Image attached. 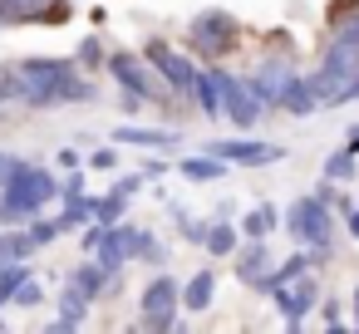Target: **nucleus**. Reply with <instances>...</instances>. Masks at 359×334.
I'll return each mask as SVG.
<instances>
[{
  "mask_svg": "<svg viewBox=\"0 0 359 334\" xmlns=\"http://www.w3.org/2000/svg\"><path fill=\"white\" fill-rule=\"evenodd\" d=\"M305 79H310V89H315L320 109L344 104V89L359 79V15H354V20H344V25H334V40L325 45L320 69H315V74H305Z\"/></svg>",
  "mask_w": 359,
  "mask_h": 334,
  "instance_id": "obj_1",
  "label": "nucleus"
},
{
  "mask_svg": "<svg viewBox=\"0 0 359 334\" xmlns=\"http://www.w3.org/2000/svg\"><path fill=\"white\" fill-rule=\"evenodd\" d=\"M60 197V182L50 177V167H35V162H11L0 172V207H6V221H25L35 216L45 202Z\"/></svg>",
  "mask_w": 359,
  "mask_h": 334,
  "instance_id": "obj_2",
  "label": "nucleus"
},
{
  "mask_svg": "<svg viewBox=\"0 0 359 334\" xmlns=\"http://www.w3.org/2000/svg\"><path fill=\"white\" fill-rule=\"evenodd\" d=\"M74 60H55V55H30L15 64V84H20V104L25 109H60V84L69 79Z\"/></svg>",
  "mask_w": 359,
  "mask_h": 334,
  "instance_id": "obj_3",
  "label": "nucleus"
},
{
  "mask_svg": "<svg viewBox=\"0 0 359 334\" xmlns=\"http://www.w3.org/2000/svg\"><path fill=\"white\" fill-rule=\"evenodd\" d=\"M285 231L310 251V265H320L330 256V231H334V216H330V202H320L315 192L310 197H295L285 207Z\"/></svg>",
  "mask_w": 359,
  "mask_h": 334,
  "instance_id": "obj_4",
  "label": "nucleus"
},
{
  "mask_svg": "<svg viewBox=\"0 0 359 334\" xmlns=\"http://www.w3.org/2000/svg\"><path fill=\"white\" fill-rule=\"evenodd\" d=\"M187 45L202 55V60H222L241 45V25L226 15V11H202L192 25H187Z\"/></svg>",
  "mask_w": 359,
  "mask_h": 334,
  "instance_id": "obj_5",
  "label": "nucleus"
},
{
  "mask_svg": "<svg viewBox=\"0 0 359 334\" xmlns=\"http://www.w3.org/2000/svg\"><path fill=\"white\" fill-rule=\"evenodd\" d=\"M153 231L148 226H133V221H114L109 231H104V241H99V251H94V260L109 270V275H118L128 260H138V251H143V241H148Z\"/></svg>",
  "mask_w": 359,
  "mask_h": 334,
  "instance_id": "obj_6",
  "label": "nucleus"
},
{
  "mask_svg": "<svg viewBox=\"0 0 359 334\" xmlns=\"http://www.w3.org/2000/svg\"><path fill=\"white\" fill-rule=\"evenodd\" d=\"M138 309H143V324H148V329H172V324H177V309H182V280L168 275V270L153 275Z\"/></svg>",
  "mask_w": 359,
  "mask_h": 334,
  "instance_id": "obj_7",
  "label": "nucleus"
},
{
  "mask_svg": "<svg viewBox=\"0 0 359 334\" xmlns=\"http://www.w3.org/2000/svg\"><path fill=\"white\" fill-rule=\"evenodd\" d=\"M217 74V69H212ZM217 84H222V109H226V118L236 123V128H256V118H261V94L251 89V84H241V79H231V74H217Z\"/></svg>",
  "mask_w": 359,
  "mask_h": 334,
  "instance_id": "obj_8",
  "label": "nucleus"
},
{
  "mask_svg": "<svg viewBox=\"0 0 359 334\" xmlns=\"http://www.w3.org/2000/svg\"><path fill=\"white\" fill-rule=\"evenodd\" d=\"M207 153H217L226 167H271L285 158V148L276 143H256V138H236V143H207Z\"/></svg>",
  "mask_w": 359,
  "mask_h": 334,
  "instance_id": "obj_9",
  "label": "nucleus"
},
{
  "mask_svg": "<svg viewBox=\"0 0 359 334\" xmlns=\"http://www.w3.org/2000/svg\"><path fill=\"white\" fill-rule=\"evenodd\" d=\"M271 295H276V309H280V319L295 329V324H300V319L315 309V300H320V285H315V280H310V270H305L300 280H285V285H276Z\"/></svg>",
  "mask_w": 359,
  "mask_h": 334,
  "instance_id": "obj_10",
  "label": "nucleus"
},
{
  "mask_svg": "<svg viewBox=\"0 0 359 334\" xmlns=\"http://www.w3.org/2000/svg\"><path fill=\"white\" fill-rule=\"evenodd\" d=\"M109 74L118 79V89H128V94H138V99H153V94H158V79L148 74V64H143L133 50L109 55Z\"/></svg>",
  "mask_w": 359,
  "mask_h": 334,
  "instance_id": "obj_11",
  "label": "nucleus"
},
{
  "mask_svg": "<svg viewBox=\"0 0 359 334\" xmlns=\"http://www.w3.org/2000/svg\"><path fill=\"white\" fill-rule=\"evenodd\" d=\"M295 79V69L285 64V60H266L261 69H256V79H251V89L261 94V104H280V94H285V84Z\"/></svg>",
  "mask_w": 359,
  "mask_h": 334,
  "instance_id": "obj_12",
  "label": "nucleus"
},
{
  "mask_svg": "<svg viewBox=\"0 0 359 334\" xmlns=\"http://www.w3.org/2000/svg\"><path fill=\"white\" fill-rule=\"evenodd\" d=\"M271 265H276V260H271L266 241H246V246H241V256H236V275H241L251 290H261V280L271 275Z\"/></svg>",
  "mask_w": 359,
  "mask_h": 334,
  "instance_id": "obj_13",
  "label": "nucleus"
},
{
  "mask_svg": "<svg viewBox=\"0 0 359 334\" xmlns=\"http://www.w3.org/2000/svg\"><path fill=\"white\" fill-rule=\"evenodd\" d=\"M114 143L118 148H177V133L172 128H133V123H118L114 128Z\"/></svg>",
  "mask_w": 359,
  "mask_h": 334,
  "instance_id": "obj_14",
  "label": "nucleus"
},
{
  "mask_svg": "<svg viewBox=\"0 0 359 334\" xmlns=\"http://www.w3.org/2000/svg\"><path fill=\"white\" fill-rule=\"evenodd\" d=\"M280 109H285L290 118H310V113L320 109V99H315V89H310V79H305V74H295V79L285 84V94H280Z\"/></svg>",
  "mask_w": 359,
  "mask_h": 334,
  "instance_id": "obj_15",
  "label": "nucleus"
},
{
  "mask_svg": "<svg viewBox=\"0 0 359 334\" xmlns=\"http://www.w3.org/2000/svg\"><path fill=\"white\" fill-rule=\"evenodd\" d=\"M212 295H217V270L212 265H202L187 285H182V309H192V314H202L207 305H212Z\"/></svg>",
  "mask_w": 359,
  "mask_h": 334,
  "instance_id": "obj_16",
  "label": "nucleus"
},
{
  "mask_svg": "<svg viewBox=\"0 0 359 334\" xmlns=\"http://www.w3.org/2000/svg\"><path fill=\"white\" fill-rule=\"evenodd\" d=\"M192 99H197L202 118H222V113H226V109H222V84H217L212 69H197V79H192Z\"/></svg>",
  "mask_w": 359,
  "mask_h": 334,
  "instance_id": "obj_17",
  "label": "nucleus"
},
{
  "mask_svg": "<svg viewBox=\"0 0 359 334\" xmlns=\"http://www.w3.org/2000/svg\"><path fill=\"white\" fill-rule=\"evenodd\" d=\"M276 226H280V207H271V202H261V207H251V211L241 216V236H246V241H266Z\"/></svg>",
  "mask_w": 359,
  "mask_h": 334,
  "instance_id": "obj_18",
  "label": "nucleus"
},
{
  "mask_svg": "<svg viewBox=\"0 0 359 334\" xmlns=\"http://www.w3.org/2000/svg\"><path fill=\"white\" fill-rule=\"evenodd\" d=\"M158 74H163V79H168V84L177 89V94H192V79H197V64H192L187 55H177V50H172V55H168V60L158 64Z\"/></svg>",
  "mask_w": 359,
  "mask_h": 334,
  "instance_id": "obj_19",
  "label": "nucleus"
},
{
  "mask_svg": "<svg viewBox=\"0 0 359 334\" xmlns=\"http://www.w3.org/2000/svg\"><path fill=\"white\" fill-rule=\"evenodd\" d=\"M207 256H236V246H241V226H226V221H207Z\"/></svg>",
  "mask_w": 359,
  "mask_h": 334,
  "instance_id": "obj_20",
  "label": "nucleus"
},
{
  "mask_svg": "<svg viewBox=\"0 0 359 334\" xmlns=\"http://www.w3.org/2000/svg\"><path fill=\"white\" fill-rule=\"evenodd\" d=\"M84 319H89V295H84L79 285H69V290L60 295V319H55V324H60V329H79Z\"/></svg>",
  "mask_w": 359,
  "mask_h": 334,
  "instance_id": "obj_21",
  "label": "nucleus"
},
{
  "mask_svg": "<svg viewBox=\"0 0 359 334\" xmlns=\"http://www.w3.org/2000/svg\"><path fill=\"white\" fill-rule=\"evenodd\" d=\"M182 177H187V182H222V177H226V162H222L217 153L182 158Z\"/></svg>",
  "mask_w": 359,
  "mask_h": 334,
  "instance_id": "obj_22",
  "label": "nucleus"
},
{
  "mask_svg": "<svg viewBox=\"0 0 359 334\" xmlns=\"http://www.w3.org/2000/svg\"><path fill=\"white\" fill-rule=\"evenodd\" d=\"M40 246H35V236L30 231H0V265H11V260H30Z\"/></svg>",
  "mask_w": 359,
  "mask_h": 334,
  "instance_id": "obj_23",
  "label": "nucleus"
},
{
  "mask_svg": "<svg viewBox=\"0 0 359 334\" xmlns=\"http://www.w3.org/2000/svg\"><path fill=\"white\" fill-rule=\"evenodd\" d=\"M30 280V260H11V265H0V305H11L15 290Z\"/></svg>",
  "mask_w": 359,
  "mask_h": 334,
  "instance_id": "obj_24",
  "label": "nucleus"
},
{
  "mask_svg": "<svg viewBox=\"0 0 359 334\" xmlns=\"http://www.w3.org/2000/svg\"><path fill=\"white\" fill-rule=\"evenodd\" d=\"M104 280H109V270H104L99 260H84V265H79V270L69 275V285H79V290H84L89 300H94V295L104 290Z\"/></svg>",
  "mask_w": 359,
  "mask_h": 334,
  "instance_id": "obj_25",
  "label": "nucleus"
},
{
  "mask_svg": "<svg viewBox=\"0 0 359 334\" xmlns=\"http://www.w3.org/2000/svg\"><path fill=\"white\" fill-rule=\"evenodd\" d=\"M89 202H94V221H104V226L123 221V207H128V197H123V192H109V197H89Z\"/></svg>",
  "mask_w": 359,
  "mask_h": 334,
  "instance_id": "obj_26",
  "label": "nucleus"
},
{
  "mask_svg": "<svg viewBox=\"0 0 359 334\" xmlns=\"http://www.w3.org/2000/svg\"><path fill=\"white\" fill-rule=\"evenodd\" d=\"M320 172H325L330 182H344V177H354V153H349V148H339V153H330Z\"/></svg>",
  "mask_w": 359,
  "mask_h": 334,
  "instance_id": "obj_27",
  "label": "nucleus"
},
{
  "mask_svg": "<svg viewBox=\"0 0 359 334\" xmlns=\"http://www.w3.org/2000/svg\"><path fill=\"white\" fill-rule=\"evenodd\" d=\"M30 236H35V246H50V241L65 236V226H60V216H55V221H50V216H35V221H30Z\"/></svg>",
  "mask_w": 359,
  "mask_h": 334,
  "instance_id": "obj_28",
  "label": "nucleus"
},
{
  "mask_svg": "<svg viewBox=\"0 0 359 334\" xmlns=\"http://www.w3.org/2000/svg\"><path fill=\"white\" fill-rule=\"evenodd\" d=\"M74 64H84V69H99V64H109V60H104V45H99V40L89 35V40H84V45L74 50Z\"/></svg>",
  "mask_w": 359,
  "mask_h": 334,
  "instance_id": "obj_29",
  "label": "nucleus"
},
{
  "mask_svg": "<svg viewBox=\"0 0 359 334\" xmlns=\"http://www.w3.org/2000/svg\"><path fill=\"white\" fill-rule=\"evenodd\" d=\"M354 15H359V0H334L325 20H330V25H344V20H354Z\"/></svg>",
  "mask_w": 359,
  "mask_h": 334,
  "instance_id": "obj_30",
  "label": "nucleus"
},
{
  "mask_svg": "<svg viewBox=\"0 0 359 334\" xmlns=\"http://www.w3.org/2000/svg\"><path fill=\"white\" fill-rule=\"evenodd\" d=\"M168 55H172V45H168V40H148V45H143V60H148L153 69H158V64H163Z\"/></svg>",
  "mask_w": 359,
  "mask_h": 334,
  "instance_id": "obj_31",
  "label": "nucleus"
},
{
  "mask_svg": "<svg viewBox=\"0 0 359 334\" xmlns=\"http://www.w3.org/2000/svg\"><path fill=\"white\" fill-rule=\"evenodd\" d=\"M104 231H109V226H104V221H94V226H89V231L79 236V246H84V256H94V251H99V241H104Z\"/></svg>",
  "mask_w": 359,
  "mask_h": 334,
  "instance_id": "obj_32",
  "label": "nucleus"
},
{
  "mask_svg": "<svg viewBox=\"0 0 359 334\" xmlns=\"http://www.w3.org/2000/svg\"><path fill=\"white\" fill-rule=\"evenodd\" d=\"M138 260H148V265H163V260H168V246H158V241L148 236V241H143V251H138Z\"/></svg>",
  "mask_w": 359,
  "mask_h": 334,
  "instance_id": "obj_33",
  "label": "nucleus"
},
{
  "mask_svg": "<svg viewBox=\"0 0 359 334\" xmlns=\"http://www.w3.org/2000/svg\"><path fill=\"white\" fill-rule=\"evenodd\" d=\"M11 305H25V309H30V305H40V285H35V275L15 290V300H11Z\"/></svg>",
  "mask_w": 359,
  "mask_h": 334,
  "instance_id": "obj_34",
  "label": "nucleus"
},
{
  "mask_svg": "<svg viewBox=\"0 0 359 334\" xmlns=\"http://www.w3.org/2000/svg\"><path fill=\"white\" fill-rule=\"evenodd\" d=\"M89 167H99V172H114V167H118V153H114V148H99V153L89 158Z\"/></svg>",
  "mask_w": 359,
  "mask_h": 334,
  "instance_id": "obj_35",
  "label": "nucleus"
},
{
  "mask_svg": "<svg viewBox=\"0 0 359 334\" xmlns=\"http://www.w3.org/2000/svg\"><path fill=\"white\" fill-rule=\"evenodd\" d=\"M143 182H148V177H143V172H133V177H118V182H114V192H123V197H138V192H143Z\"/></svg>",
  "mask_w": 359,
  "mask_h": 334,
  "instance_id": "obj_36",
  "label": "nucleus"
},
{
  "mask_svg": "<svg viewBox=\"0 0 359 334\" xmlns=\"http://www.w3.org/2000/svg\"><path fill=\"white\" fill-rule=\"evenodd\" d=\"M60 197H65V202H79V197H84V177L74 172L69 182H60Z\"/></svg>",
  "mask_w": 359,
  "mask_h": 334,
  "instance_id": "obj_37",
  "label": "nucleus"
},
{
  "mask_svg": "<svg viewBox=\"0 0 359 334\" xmlns=\"http://www.w3.org/2000/svg\"><path fill=\"white\" fill-rule=\"evenodd\" d=\"M320 314H325V324H330V329H349V324H344V314H339V305H320Z\"/></svg>",
  "mask_w": 359,
  "mask_h": 334,
  "instance_id": "obj_38",
  "label": "nucleus"
},
{
  "mask_svg": "<svg viewBox=\"0 0 359 334\" xmlns=\"http://www.w3.org/2000/svg\"><path fill=\"white\" fill-rule=\"evenodd\" d=\"M182 236H187V241H197V246H202V241H207V226H202V221H182Z\"/></svg>",
  "mask_w": 359,
  "mask_h": 334,
  "instance_id": "obj_39",
  "label": "nucleus"
},
{
  "mask_svg": "<svg viewBox=\"0 0 359 334\" xmlns=\"http://www.w3.org/2000/svg\"><path fill=\"white\" fill-rule=\"evenodd\" d=\"M163 172H168L163 158H148V162H143V177H163Z\"/></svg>",
  "mask_w": 359,
  "mask_h": 334,
  "instance_id": "obj_40",
  "label": "nucleus"
},
{
  "mask_svg": "<svg viewBox=\"0 0 359 334\" xmlns=\"http://www.w3.org/2000/svg\"><path fill=\"white\" fill-rule=\"evenodd\" d=\"M344 226H349V236L359 241V207H349V211H344Z\"/></svg>",
  "mask_w": 359,
  "mask_h": 334,
  "instance_id": "obj_41",
  "label": "nucleus"
},
{
  "mask_svg": "<svg viewBox=\"0 0 359 334\" xmlns=\"http://www.w3.org/2000/svg\"><path fill=\"white\" fill-rule=\"evenodd\" d=\"M60 167H79V153L74 148H60Z\"/></svg>",
  "mask_w": 359,
  "mask_h": 334,
  "instance_id": "obj_42",
  "label": "nucleus"
},
{
  "mask_svg": "<svg viewBox=\"0 0 359 334\" xmlns=\"http://www.w3.org/2000/svg\"><path fill=\"white\" fill-rule=\"evenodd\" d=\"M344 148H349V153H354V158H359V123H354V128H349V138H344Z\"/></svg>",
  "mask_w": 359,
  "mask_h": 334,
  "instance_id": "obj_43",
  "label": "nucleus"
},
{
  "mask_svg": "<svg viewBox=\"0 0 359 334\" xmlns=\"http://www.w3.org/2000/svg\"><path fill=\"white\" fill-rule=\"evenodd\" d=\"M354 99H359V79H354V84L344 89V104H354Z\"/></svg>",
  "mask_w": 359,
  "mask_h": 334,
  "instance_id": "obj_44",
  "label": "nucleus"
},
{
  "mask_svg": "<svg viewBox=\"0 0 359 334\" xmlns=\"http://www.w3.org/2000/svg\"><path fill=\"white\" fill-rule=\"evenodd\" d=\"M349 305H354V324H359V285H354V300Z\"/></svg>",
  "mask_w": 359,
  "mask_h": 334,
  "instance_id": "obj_45",
  "label": "nucleus"
},
{
  "mask_svg": "<svg viewBox=\"0 0 359 334\" xmlns=\"http://www.w3.org/2000/svg\"><path fill=\"white\" fill-rule=\"evenodd\" d=\"M15 6H35V0H15Z\"/></svg>",
  "mask_w": 359,
  "mask_h": 334,
  "instance_id": "obj_46",
  "label": "nucleus"
},
{
  "mask_svg": "<svg viewBox=\"0 0 359 334\" xmlns=\"http://www.w3.org/2000/svg\"><path fill=\"white\" fill-rule=\"evenodd\" d=\"M0 324H6V314H0Z\"/></svg>",
  "mask_w": 359,
  "mask_h": 334,
  "instance_id": "obj_47",
  "label": "nucleus"
}]
</instances>
